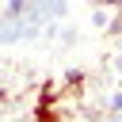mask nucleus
I'll use <instances>...</instances> for the list:
<instances>
[{"label": "nucleus", "instance_id": "obj_1", "mask_svg": "<svg viewBox=\"0 0 122 122\" xmlns=\"http://www.w3.org/2000/svg\"><path fill=\"white\" fill-rule=\"evenodd\" d=\"M57 88H61V95H69V99H84V92H88V72H84V69H65Z\"/></svg>", "mask_w": 122, "mask_h": 122}, {"label": "nucleus", "instance_id": "obj_2", "mask_svg": "<svg viewBox=\"0 0 122 122\" xmlns=\"http://www.w3.org/2000/svg\"><path fill=\"white\" fill-rule=\"evenodd\" d=\"M34 103H42V107H61L57 80H42V88H38V99H34Z\"/></svg>", "mask_w": 122, "mask_h": 122}, {"label": "nucleus", "instance_id": "obj_3", "mask_svg": "<svg viewBox=\"0 0 122 122\" xmlns=\"http://www.w3.org/2000/svg\"><path fill=\"white\" fill-rule=\"evenodd\" d=\"M30 122H65V111H61V107H42V103H34V107H30Z\"/></svg>", "mask_w": 122, "mask_h": 122}, {"label": "nucleus", "instance_id": "obj_4", "mask_svg": "<svg viewBox=\"0 0 122 122\" xmlns=\"http://www.w3.org/2000/svg\"><path fill=\"white\" fill-rule=\"evenodd\" d=\"M107 111H111V118H114V114H122V92H114V95L107 99Z\"/></svg>", "mask_w": 122, "mask_h": 122}, {"label": "nucleus", "instance_id": "obj_5", "mask_svg": "<svg viewBox=\"0 0 122 122\" xmlns=\"http://www.w3.org/2000/svg\"><path fill=\"white\" fill-rule=\"evenodd\" d=\"M118 53H122V34H118Z\"/></svg>", "mask_w": 122, "mask_h": 122}, {"label": "nucleus", "instance_id": "obj_6", "mask_svg": "<svg viewBox=\"0 0 122 122\" xmlns=\"http://www.w3.org/2000/svg\"><path fill=\"white\" fill-rule=\"evenodd\" d=\"M111 122H122V114H114V118H111Z\"/></svg>", "mask_w": 122, "mask_h": 122}]
</instances>
